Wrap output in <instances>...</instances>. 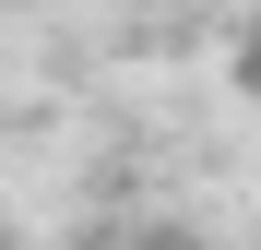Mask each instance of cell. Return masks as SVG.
Masks as SVG:
<instances>
[{
  "instance_id": "1",
  "label": "cell",
  "mask_w": 261,
  "mask_h": 250,
  "mask_svg": "<svg viewBox=\"0 0 261 250\" xmlns=\"http://www.w3.org/2000/svg\"><path fill=\"white\" fill-rule=\"evenodd\" d=\"M226 72H238V96H249V107H261V24H249V36H238V60H226Z\"/></svg>"
},
{
  "instance_id": "2",
  "label": "cell",
  "mask_w": 261,
  "mask_h": 250,
  "mask_svg": "<svg viewBox=\"0 0 261 250\" xmlns=\"http://www.w3.org/2000/svg\"><path fill=\"white\" fill-rule=\"evenodd\" d=\"M130 250H202V238L190 226H154V238H130Z\"/></svg>"
}]
</instances>
